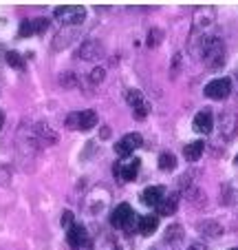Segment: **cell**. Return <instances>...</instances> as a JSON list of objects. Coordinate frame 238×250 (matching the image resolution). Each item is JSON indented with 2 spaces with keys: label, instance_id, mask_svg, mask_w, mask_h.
<instances>
[{
  "label": "cell",
  "instance_id": "obj_1",
  "mask_svg": "<svg viewBox=\"0 0 238 250\" xmlns=\"http://www.w3.org/2000/svg\"><path fill=\"white\" fill-rule=\"evenodd\" d=\"M201 53H203V60L210 69H220L225 64V44L220 38H205L201 44Z\"/></svg>",
  "mask_w": 238,
  "mask_h": 250
},
{
  "label": "cell",
  "instance_id": "obj_2",
  "mask_svg": "<svg viewBox=\"0 0 238 250\" xmlns=\"http://www.w3.org/2000/svg\"><path fill=\"white\" fill-rule=\"evenodd\" d=\"M137 224H139V217L132 212V208L128 206V204H119L110 215V226L119 228V230H124V232H135Z\"/></svg>",
  "mask_w": 238,
  "mask_h": 250
},
{
  "label": "cell",
  "instance_id": "obj_3",
  "mask_svg": "<svg viewBox=\"0 0 238 250\" xmlns=\"http://www.w3.org/2000/svg\"><path fill=\"white\" fill-rule=\"evenodd\" d=\"M53 16H55L57 22L66 24V27H75V24H79L86 18V9L79 5H64V7H57L53 11Z\"/></svg>",
  "mask_w": 238,
  "mask_h": 250
},
{
  "label": "cell",
  "instance_id": "obj_4",
  "mask_svg": "<svg viewBox=\"0 0 238 250\" xmlns=\"http://www.w3.org/2000/svg\"><path fill=\"white\" fill-rule=\"evenodd\" d=\"M232 93V80L229 78H219V80H212L205 86V95L212 100H225Z\"/></svg>",
  "mask_w": 238,
  "mask_h": 250
},
{
  "label": "cell",
  "instance_id": "obj_5",
  "mask_svg": "<svg viewBox=\"0 0 238 250\" xmlns=\"http://www.w3.org/2000/svg\"><path fill=\"white\" fill-rule=\"evenodd\" d=\"M141 146V135L139 133H128V135H124L122 140L115 144V153L119 157H128L135 153V148Z\"/></svg>",
  "mask_w": 238,
  "mask_h": 250
},
{
  "label": "cell",
  "instance_id": "obj_6",
  "mask_svg": "<svg viewBox=\"0 0 238 250\" xmlns=\"http://www.w3.org/2000/svg\"><path fill=\"white\" fill-rule=\"evenodd\" d=\"M126 102L132 106V111H135V120H144L146 115H148V111H150V106L146 104V100H144V93L141 91H137V89H130L126 93Z\"/></svg>",
  "mask_w": 238,
  "mask_h": 250
},
{
  "label": "cell",
  "instance_id": "obj_7",
  "mask_svg": "<svg viewBox=\"0 0 238 250\" xmlns=\"http://www.w3.org/2000/svg\"><path fill=\"white\" fill-rule=\"evenodd\" d=\"M194 131L196 133H203V135H207V133L214 131V113H212L210 109H203V111H199V113H196Z\"/></svg>",
  "mask_w": 238,
  "mask_h": 250
},
{
  "label": "cell",
  "instance_id": "obj_8",
  "mask_svg": "<svg viewBox=\"0 0 238 250\" xmlns=\"http://www.w3.org/2000/svg\"><path fill=\"white\" fill-rule=\"evenodd\" d=\"M66 239H69L71 248H73V250H79V248H84V246L89 244V232H86L84 226L75 224V226L71 228L69 232H66Z\"/></svg>",
  "mask_w": 238,
  "mask_h": 250
},
{
  "label": "cell",
  "instance_id": "obj_9",
  "mask_svg": "<svg viewBox=\"0 0 238 250\" xmlns=\"http://www.w3.org/2000/svg\"><path fill=\"white\" fill-rule=\"evenodd\" d=\"M139 173V160H130L128 164H115V177H122L126 182H132Z\"/></svg>",
  "mask_w": 238,
  "mask_h": 250
},
{
  "label": "cell",
  "instance_id": "obj_10",
  "mask_svg": "<svg viewBox=\"0 0 238 250\" xmlns=\"http://www.w3.org/2000/svg\"><path fill=\"white\" fill-rule=\"evenodd\" d=\"M99 118L93 109L89 111H77V131H91L93 126H97Z\"/></svg>",
  "mask_w": 238,
  "mask_h": 250
},
{
  "label": "cell",
  "instance_id": "obj_11",
  "mask_svg": "<svg viewBox=\"0 0 238 250\" xmlns=\"http://www.w3.org/2000/svg\"><path fill=\"white\" fill-rule=\"evenodd\" d=\"M164 197H165V195H164V186H150V188L144 190V195H141V202H144L146 206L157 208L159 202H161Z\"/></svg>",
  "mask_w": 238,
  "mask_h": 250
},
{
  "label": "cell",
  "instance_id": "obj_12",
  "mask_svg": "<svg viewBox=\"0 0 238 250\" xmlns=\"http://www.w3.org/2000/svg\"><path fill=\"white\" fill-rule=\"evenodd\" d=\"M99 53H102V44H99L97 40H86V42L79 47L77 58H82V60H95Z\"/></svg>",
  "mask_w": 238,
  "mask_h": 250
},
{
  "label": "cell",
  "instance_id": "obj_13",
  "mask_svg": "<svg viewBox=\"0 0 238 250\" xmlns=\"http://www.w3.org/2000/svg\"><path fill=\"white\" fill-rule=\"evenodd\" d=\"M177 208H179V197L177 195H168V197H164L159 202L157 212L164 215V217H168V215H174V212H177Z\"/></svg>",
  "mask_w": 238,
  "mask_h": 250
},
{
  "label": "cell",
  "instance_id": "obj_14",
  "mask_svg": "<svg viewBox=\"0 0 238 250\" xmlns=\"http://www.w3.org/2000/svg\"><path fill=\"white\" fill-rule=\"evenodd\" d=\"M205 153V142H192V144H187L185 148H183V155H185L187 162H196L201 160V155Z\"/></svg>",
  "mask_w": 238,
  "mask_h": 250
},
{
  "label": "cell",
  "instance_id": "obj_15",
  "mask_svg": "<svg viewBox=\"0 0 238 250\" xmlns=\"http://www.w3.org/2000/svg\"><path fill=\"white\" fill-rule=\"evenodd\" d=\"M159 228V219L154 215H146V217H139V224H137V230L141 235H152Z\"/></svg>",
  "mask_w": 238,
  "mask_h": 250
},
{
  "label": "cell",
  "instance_id": "obj_16",
  "mask_svg": "<svg viewBox=\"0 0 238 250\" xmlns=\"http://www.w3.org/2000/svg\"><path fill=\"white\" fill-rule=\"evenodd\" d=\"M36 135L40 137V142H42V144H55V142H57V133L53 131L49 124H37Z\"/></svg>",
  "mask_w": 238,
  "mask_h": 250
},
{
  "label": "cell",
  "instance_id": "obj_17",
  "mask_svg": "<svg viewBox=\"0 0 238 250\" xmlns=\"http://www.w3.org/2000/svg\"><path fill=\"white\" fill-rule=\"evenodd\" d=\"M174 166H177V157H174L172 153H161V157H159V168L174 170Z\"/></svg>",
  "mask_w": 238,
  "mask_h": 250
},
{
  "label": "cell",
  "instance_id": "obj_18",
  "mask_svg": "<svg viewBox=\"0 0 238 250\" xmlns=\"http://www.w3.org/2000/svg\"><path fill=\"white\" fill-rule=\"evenodd\" d=\"M181 237H183V228L179 224H174V226H170L165 230V241L168 244H177V241H181Z\"/></svg>",
  "mask_w": 238,
  "mask_h": 250
},
{
  "label": "cell",
  "instance_id": "obj_19",
  "mask_svg": "<svg viewBox=\"0 0 238 250\" xmlns=\"http://www.w3.org/2000/svg\"><path fill=\"white\" fill-rule=\"evenodd\" d=\"M199 230H201V232H207V237H219L223 228H220L216 222H207V224H201V226H199Z\"/></svg>",
  "mask_w": 238,
  "mask_h": 250
},
{
  "label": "cell",
  "instance_id": "obj_20",
  "mask_svg": "<svg viewBox=\"0 0 238 250\" xmlns=\"http://www.w3.org/2000/svg\"><path fill=\"white\" fill-rule=\"evenodd\" d=\"M7 62H9L11 66H16V69H24L22 56H20V53H16V51H9V53H7Z\"/></svg>",
  "mask_w": 238,
  "mask_h": 250
},
{
  "label": "cell",
  "instance_id": "obj_21",
  "mask_svg": "<svg viewBox=\"0 0 238 250\" xmlns=\"http://www.w3.org/2000/svg\"><path fill=\"white\" fill-rule=\"evenodd\" d=\"M161 40H164V31H161V29H152V31L148 33V44L150 47H157Z\"/></svg>",
  "mask_w": 238,
  "mask_h": 250
},
{
  "label": "cell",
  "instance_id": "obj_22",
  "mask_svg": "<svg viewBox=\"0 0 238 250\" xmlns=\"http://www.w3.org/2000/svg\"><path fill=\"white\" fill-rule=\"evenodd\" d=\"M31 33H36L33 20H24V22L20 24V36H22V38H27V36H31Z\"/></svg>",
  "mask_w": 238,
  "mask_h": 250
},
{
  "label": "cell",
  "instance_id": "obj_23",
  "mask_svg": "<svg viewBox=\"0 0 238 250\" xmlns=\"http://www.w3.org/2000/svg\"><path fill=\"white\" fill-rule=\"evenodd\" d=\"M62 226H64L66 230H71V228L75 226V217H73V212H71V210L62 212Z\"/></svg>",
  "mask_w": 238,
  "mask_h": 250
},
{
  "label": "cell",
  "instance_id": "obj_24",
  "mask_svg": "<svg viewBox=\"0 0 238 250\" xmlns=\"http://www.w3.org/2000/svg\"><path fill=\"white\" fill-rule=\"evenodd\" d=\"M104 76H106V71H104L102 69V66H97V69H93V71H91V82H93V84H99V82H102L104 80Z\"/></svg>",
  "mask_w": 238,
  "mask_h": 250
},
{
  "label": "cell",
  "instance_id": "obj_25",
  "mask_svg": "<svg viewBox=\"0 0 238 250\" xmlns=\"http://www.w3.org/2000/svg\"><path fill=\"white\" fill-rule=\"evenodd\" d=\"M47 24H49V20H47V18H37V20H33V27H36V33H42L44 29H47Z\"/></svg>",
  "mask_w": 238,
  "mask_h": 250
},
{
  "label": "cell",
  "instance_id": "obj_26",
  "mask_svg": "<svg viewBox=\"0 0 238 250\" xmlns=\"http://www.w3.org/2000/svg\"><path fill=\"white\" fill-rule=\"evenodd\" d=\"M64 124H66V128H77V111H75V113H71L69 118L64 120Z\"/></svg>",
  "mask_w": 238,
  "mask_h": 250
},
{
  "label": "cell",
  "instance_id": "obj_27",
  "mask_svg": "<svg viewBox=\"0 0 238 250\" xmlns=\"http://www.w3.org/2000/svg\"><path fill=\"white\" fill-rule=\"evenodd\" d=\"M60 82H62L64 86H73V84H75V76H73V73H64Z\"/></svg>",
  "mask_w": 238,
  "mask_h": 250
},
{
  "label": "cell",
  "instance_id": "obj_28",
  "mask_svg": "<svg viewBox=\"0 0 238 250\" xmlns=\"http://www.w3.org/2000/svg\"><path fill=\"white\" fill-rule=\"evenodd\" d=\"M187 250H207V248H205V246H203V244H192Z\"/></svg>",
  "mask_w": 238,
  "mask_h": 250
},
{
  "label": "cell",
  "instance_id": "obj_29",
  "mask_svg": "<svg viewBox=\"0 0 238 250\" xmlns=\"http://www.w3.org/2000/svg\"><path fill=\"white\" fill-rule=\"evenodd\" d=\"M108 135H110V128L104 126V128H102V137H108Z\"/></svg>",
  "mask_w": 238,
  "mask_h": 250
},
{
  "label": "cell",
  "instance_id": "obj_30",
  "mask_svg": "<svg viewBox=\"0 0 238 250\" xmlns=\"http://www.w3.org/2000/svg\"><path fill=\"white\" fill-rule=\"evenodd\" d=\"M2 126H5V113L0 111V131H2Z\"/></svg>",
  "mask_w": 238,
  "mask_h": 250
},
{
  "label": "cell",
  "instance_id": "obj_31",
  "mask_svg": "<svg viewBox=\"0 0 238 250\" xmlns=\"http://www.w3.org/2000/svg\"><path fill=\"white\" fill-rule=\"evenodd\" d=\"M234 162H236V164H238V155H236V160H234Z\"/></svg>",
  "mask_w": 238,
  "mask_h": 250
},
{
  "label": "cell",
  "instance_id": "obj_32",
  "mask_svg": "<svg viewBox=\"0 0 238 250\" xmlns=\"http://www.w3.org/2000/svg\"><path fill=\"white\" fill-rule=\"evenodd\" d=\"M236 78H238V71H236Z\"/></svg>",
  "mask_w": 238,
  "mask_h": 250
},
{
  "label": "cell",
  "instance_id": "obj_33",
  "mask_svg": "<svg viewBox=\"0 0 238 250\" xmlns=\"http://www.w3.org/2000/svg\"><path fill=\"white\" fill-rule=\"evenodd\" d=\"M232 250H238V248H232Z\"/></svg>",
  "mask_w": 238,
  "mask_h": 250
}]
</instances>
